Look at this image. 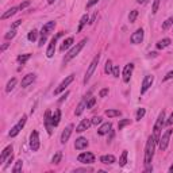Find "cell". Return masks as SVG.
I'll return each mask as SVG.
<instances>
[{
	"instance_id": "cell-1",
	"label": "cell",
	"mask_w": 173,
	"mask_h": 173,
	"mask_svg": "<svg viewBox=\"0 0 173 173\" xmlns=\"http://www.w3.org/2000/svg\"><path fill=\"white\" fill-rule=\"evenodd\" d=\"M155 143H158V142L154 139V137H153V135H150V137L148 138L146 148H145V171L146 172H152L153 171L152 160H153V155H154Z\"/></svg>"
},
{
	"instance_id": "cell-2",
	"label": "cell",
	"mask_w": 173,
	"mask_h": 173,
	"mask_svg": "<svg viewBox=\"0 0 173 173\" xmlns=\"http://www.w3.org/2000/svg\"><path fill=\"white\" fill-rule=\"evenodd\" d=\"M86 42H88V39H86V38H84V39H83V41H80L79 43H77V45H74L73 47H72L70 50H69L68 53L65 54L64 64H68V62L70 61V60H73V58H74V57H76V56H79V53H80V51H81V49H83V47H84V46H85V43H86Z\"/></svg>"
},
{
	"instance_id": "cell-3",
	"label": "cell",
	"mask_w": 173,
	"mask_h": 173,
	"mask_svg": "<svg viewBox=\"0 0 173 173\" xmlns=\"http://www.w3.org/2000/svg\"><path fill=\"white\" fill-rule=\"evenodd\" d=\"M166 123L165 120V111H161L160 115H158L157 120H155V125H154V129H153V137H154V139L160 141V137H161V130H162L164 125Z\"/></svg>"
},
{
	"instance_id": "cell-4",
	"label": "cell",
	"mask_w": 173,
	"mask_h": 173,
	"mask_svg": "<svg viewBox=\"0 0 173 173\" xmlns=\"http://www.w3.org/2000/svg\"><path fill=\"white\" fill-rule=\"evenodd\" d=\"M99 61H100V56L97 54V56L92 60L91 64H89L88 69H86V73H85V76H84V80H83V83H84V84H86V83L89 81V79H91L92 74H93V72L96 70V66H97V64H99Z\"/></svg>"
},
{
	"instance_id": "cell-5",
	"label": "cell",
	"mask_w": 173,
	"mask_h": 173,
	"mask_svg": "<svg viewBox=\"0 0 173 173\" xmlns=\"http://www.w3.org/2000/svg\"><path fill=\"white\" fill-rule=\"evenodd\" d=\"M172 132H173V130H172V129H168V130H166V131L160 137V141H158V148H160L162 152L166 150V148H168L169 139H171V137H172Z\"/></svg>"
},
{
	"instance_id": "cell-6",
	"label": "cell",
	"mask_w": 173,
	"mask_h": 173,
	"mask_svg": "<svg viewBox=\"0 0 173 173\" xmlns=\"http://www.w3.org/2000/svg\"><path fill=\"white\" fill-rule=\"evenodd\" d=\"M26 122H27V116H26V115H23V116L21 118V119H19V122L16 123L15 126H14L12 129L10 130V132H8V135H10L11 138H14V137H16V135L19 134V132H21V130L24 127V125H26Z\"/></svg>"
},
{
	"instance_id": "cell-7",
	"label": "cell",
	"mask_w": 173,
	"mask_h": 173,
	"mask_svg": "<svg viewBox=\"0 0 173 173\" xmlns=\"http://www.w3.org/2000/svg\"><path fill=\"white\" fill-rule=\"evenodd\" d=\"M73 80H74V74H69V76H66L65 80H62L61 84H60L56 89H54V95H58V93H61L62 91H65V88H66V86H68L69 84H70Z\"/></svg>"
},
{
	"instance_id": "cell-8",
	"label": "cell",
	"mask_w": 173,
	"mask_h": 173,
	"mask_svg": "<svg viewBox=\"0 0 173 173\" xmlns=\"http://www.w3.org/2000/svg\"><path fill=\"white\" fill-rule=\"evenodd\" d=\"M45 126H46V130H47L49 135H51V132H53V115H51V111L50 109H47V111L45 112Z\"/></svg>"
},
{
	"instance_id": "cell-9",
	"label": "cell",
	"mask_w": 173,
	"mask_h": 173,
	"mask_svg": "<svg viewBox=\"0 0 173 173\" xmlns=\"http://www.w3.org/2000/svg\"><path fill=\"white\" fill-rule=\"evenodd\" d=\"M30 148L33 152H37L39 149V134L35 130H34L30 135Z\"/></svg>"
},
{
	"instance_id": "cell-10",
	"label": "cell",
	"mask_w": 173,
	"mask_h": 173,
	"mask_svg": "<svg viewBox=\"0 0 173 173\" xmlns=\"http://www.w3.org/2000/svg\"><path fill=\"white\" fill-rule=\"evenodd\" d=\"M153 83H154V76H152V74H146L145 79H143V81H142V86H141V95L145 93V92L153 85Z\"/></svg>"
},
{
	"instance_id": "cell-11",
	"label": "cell",
	"mask_w": 173,
	"mask_h": 173,
	"mask_svg": "<svg viewBox=\"0 0 173 173\" xmlns=\"http://www.w3.org/2000/svg\"><path fill=\"white\" fill-rule=\"evenodd\" d=\"M77 160H79V162H81V164H93L95 162V155L89 152L81 153V154L77 157Z\"/></svg>"
},
{
	"instance_id": "cell-12",
	"label": "cell",
	"mask_w": 173,
	"mask_h": 173,
	"mask_svg": "<svg viewBox=\"0 0 173 173\" xmlns=\"http://www.w3.org/2000/svg\"><path fill=\"white\" fill-rule=\"evenodd\" d=\"M60 35H61V33H60L58 35L53 37V38H51V41H50V43H49L47 50H46V56H47L49 58H51V57L54 56V51H56V45H57V39H58Z\"/></svg>"
},
{
	"instance_id": "cell-13",
	"label": "cell",
	"mask_w": 173,
	"mask_h": 173,
	"mask_svg": "<svg viewBox=\"0 0 173 173\" xmlns=\"http://www.w3.org/2000/svg\"><path fill=\"white\" fill-rule=\"evenodd\" d=\"M130 41H131L132 45H138V43L142 42L143 41V30H142V28H138L135 33H132Z\"/></svg>"
},
{
	"instance_id": "cell-14",
	"label": "cell",
	"mask_w": 173,
	"mask_h": 173,
	"mask_svg": "<svg viewBox=\"0 0 173 173\" xmlns=\"http://www.w3.org/2000/svg\"><path fill=\"white\" fill-rule=\"evenodd\" d=\"M132 70H134V64H127L123 69V81L125 83H129L130 79H131V74H132Z\"/></svg>"
},
{
	"instance_id": "cell-15",
	"label": "cell",
	"mask_w": 173,
	"mask_h": 173,
	"mask_svg": "<svg viewBox=\"0 0 173 173\" xmlns=\"http://www.w3.org/2000/svg\"><path fill=\"white\" fill-rule=\"evenodd\" d=\"M72 131H73V125L66 126L65 130L62 131V134H61V143H66V142H68L69 138H70V135H72Z\"/></svg>"
},
{
	"instance_id": "cell-16",
	"label": "cell",
	"mask_w": 173,
	"mask_h": 173,
	"mask_svg": "<svg viewBox=\"0 0 173 173\" xmlns=\"http://www.w3.org/2000/svg\"><path fill=\"white\" fill-rule=\"evenodd\" d=\"M54 27H56V22H54V21L47 22L46 24H43V27H42V30H41V35L42 37H47V34L50 33V31H53Z\"/></svg>"
},
{
	"instance_id": "cell-17",
	"label": "cell",
	"mask_w": 173,
	"mask_h": 173,
	"mask_svg": "<svg viewBox=\"0 0 173 173\" xmlns=\"http://www.w3.org/2000/svg\"><path fill=\"white\" fill-rule=\"evenodd\" d=\"M86 146H88V141H86V138H84V137L77 138L76 142H74V149H77V150H83Z\"/></svg>"
},
{
	"instance_id": "cell-18",
	"label": "cell",
	"mask_w": 173,
	"mask_h": 173,
	"mask_svg": "<svg viewBox=\"0 0 173 173\" xmlns=\"http://www.w3.org/2000/svg\"><path fill=\"white\" fill-rule=\"evenodd\" d=\"M92 125V122L89 119H83L81 122L79 123V126L76 127V131L77 132H83V131H85V130H88L89 129V126Z\"/></svg>"
},
{
	"instance_id": "cell-19",
	"label": "cell",
	"mask_w": 173,
	"mask_h": 173,
	"mask_svg": "<svg viewBox=\"0 0 173 173\" xmlns=\"http://www.w3.org/2000/svg\"><path fill=\"white\" fill-rule=\"evenodd\" d=\"M34 80H35V74H34V73H28L27 76L23 77V80H22V86H23V88H26V86H28L30 84H33Z\"/></svg>"
},
{
	"instance_id": "cell-20",
	"label": "cell",
	"mask_w": 173,
	"mask_h": 173,
	"mask_svg": "<svg viewBox=\"0 0 173 173\" xmlns=\"http://www.w3.org/2000/svg\"><path fill=\"white\" fill-rule=\"evenodd\" d=\"M111 127H112V125H111L109 122L103 123V125L100 126L99 129H97V134H99V135H106V134H108V132L111 131Z\"/></svg>"
},
{
	"instance_id": "cell-21",
	"label": "cell",
	"mask_w": 173,
	"mask_h": 173,
	"mask_svg": "<svg viewBox=\"0 0 173 173\" xmlns=\"http://www.w3.org/2000/svg\"><path fill=\"white\" fill-rule=\"evenodd\" d=\"M85 108H86V97H84V99H83L81 102L79 103V106H77L76 111H74V115H76V116H80Z\"/></svg>"
},
{
	"instance_id": "cell-22",
	"label": "cell",
	"mask_w": 173,
	"mask_h": 173,
	"mask_svg": "<svg viewBox=\"0 0 173 173\" xmlns=\"http://www.w3.org/2000/svg\"><path fill=\"white\" fill-rule=\"evenodd\" d=\"M11 154H12V145H8L7 148L2 152V155H0V162H4L5 158L10 157Z\"/></svg>"
},
{
	"instance_id": "cell-23",
	"label": "cell",
	"mask_w": 173,
	"mask_h": 173,
	"mask_svg": "<svg viewBox=\"0 0 173 173\" xmlns=\"http://www.w3.org/2000/svg\"><path fill=\"white\" fill-rule=\"evenodd\" d=\"M18 10H19V7H11L10 10H7V11H5V12L2 15V21H5V19L11 18L12 15H15V14L18 12Z\"/></svg>"
},
{
	"instance_id": "cell-24",
	"label": "cell",
	"mask_w": 173,
	"mask_h": 173,
	"mask_svg": "<svg viewBox=\"0 0 173 173\" xmlns=\"http://www.w3.org/2000/svg\"><path fill=\"white\" fill-rule=\"evenodd\" d=\"M115 157L112 154H106V155H102L100 157V162H103V164H106V165H111V164H114L115 162Z\"/></svg>"
},
{
	"instance_id": "cell-25",
	"label": "cell",
	"mask_w": 173,
	"mask_h": 173,
	"mask_svg": "<svg viewBox=\"0 0 173 173\" xmlns=\"http://www.w3.org/2000/svg\"><path fill=\"white\" fill-rule=\"evenodd\" d=\"M73 42H74V39L72 38V37H69V38H66L64 42H62V45H61V47H60V50L61 51H65L66 49H69L72 45H73Z\"/></svg>"
},
{
	"instance_id": "cell-26",
	"label": "cell",
	"mask_w": 173,
	"mask_h": 173,
	"mask_svg": "<svg viewBox=\"0 0 173 173\" xmlns=\"http://www.w3.org/2000/svg\"><path fill=\"white\" fill-rule=\"evenodd\" d=\"M171 43H172L171 38H164V39H161V41H158L155 46H157V49H165V47H168Z\"/></svg>"
},
{
	"instance_id": "cell-27",
	"label": "cell",
	"mask_w": 173,
	"mask_h": 173,
	"mask_svg": "<svg viewBox=\"0 0 173 173\" xmlns=\"http://www.w3.org/2000/svg\"><path fill=\"white\" fill-rule=\"evenodd\" d=\"M60 120H61V111H60V109H56V111H54V115H53V125H54V127L58 126Z\"/></svg>"
},
{
	"instance_id": "cell-28",
	"label": "cell",
	"mask_w": 173,
	"mask_h": 173,
	"mask_svg": "<svg viewBox=\"0 0 173 173\" xmlns=\"http://www.w3.org/2000/svg\"><path fill=\"white\" fill-rule=\"evenodd\" d=\"M88 21H89V18H88V15H86V14L81 16V19H80V23H79V27H77V31H79V33L83 30V27H84V26L86 24V22H88Z\"/></svg>"
},
{
	"instance_id": "cell-29",
	"label": "cell",
	"mask_w": 173,
	"mask_h": 173,
	"mask_svg": "<svg viewBox=\"0 0 173 173\" xmlns=\"http://www.w3.org/2000/svg\"><path fill=\"white\" fill-rule=\"evenodd\" d=\"M15 85H16V79H11L10 81L7 83V85H5V92H7V93H10V92L15 88Z\"/></svg>"
},
{
	"instance_id": "cell-30",
	"label": "cell",
	"mask_w": 173,
	"mask_h": 173,
	"mask_svg": "<svg viewBox=\"0 0 173 173\" xmlns=\"http://www.w3.org/2000/svg\"><path fill=\"white\" fill-rule=\"evenodd\" d=\"M106 115H107L108 118H115V116H120L122 112H120L119 109H107V111H106Z\"/></svg>"
},
{
	"instance_id": "cell-31",
	"label": "cell",
	"mask_w": 173,
	"mask_h": 173,
	"mask_svg": "<svg viewBox=\"0 0 173 173\" xmlns=\"http://www.w3.org/2000/svg\"><path fill=\"white\" fill-rule=\"evenodd\" d=\"M126 164H127V150H123L122 155H120V158H119V165L125 166Z\"/></svg>"
},
{
	"instance_id": "cell-32",
	"label": "cell",
	"mask_w": 173,
	"mask_h": 173,
	"mask_svg": "<svg viewBox=\"0 0 173 173\" xmlns=\"http://www.w3.org/2000/svg\"><path fill=\"white\" fill-rule=\"evenodd\" d=\"M37 37H38V31H37V30H31L30 33H28V35H27V39L30 42H34L37 39Z\"/></svg>"
},
{
	"instance_id": "cell-33",
	"label": "cell",
	"mask_w": 173,
	"mask_h": 173,
	"mask_svg": "<svg viewBox=\"0 0 173 173\" xmlns=\"http://www.w3.org/2000/svg\"><path fill=\"white\" fill-rule=\"evenodd\" d=\"M31 57V54H22V56H19L18 57V62H21V64L23 65V64H26V62L28 61V58H30Z\"/></svg>"
},
{
	"instance_id": "cell-34",
	"label": "cell",
	"mask_w": 173,
	"mask_h": 173,
	"mask_svg": "<svg viewBox=\"0 0 173 173\" xmlns=\"http://www.w3.org/2000/svg\"><path fill=\"white\" fill-rule=\"evenodd\" d=\"M61 158H62V153L61 152H57L56 154L53 155V158H51V162H53V164H60Z\"/></svg>"
},
{
	"instance_id": "cell-35",
	"label": "cell",
	"mask_w": 173,
	"mask_h": 173,
	"mask_svg": "<svg viewBox=\"0 0 173 173\" xmlns=\"http://www.w3.org/2000/svg\"><path fill=\"white\" fill-rule=\"evenodd\" d=\"M22 166H23V161L22 160H18L15 162V166L12 168V172L14 173H18V172H21V169H22Z\"/></svg>"
},
{
	"instance_id": "cell-36",
	"label": "cell",
	"mask_w": 173,
	"mask_h": 173,
	"mask_svg": "<svg viewBox=\"0 0 173 173\" xmlns=\"http://www.w3.org/2000/svg\"><path fill=\"white\" fill-rule=\"evenodd\" d=\"M112 68H114V66H112V61H111V60H107V62H106V66H104V72H106L107 74L112 73Z\"/></svg>"
},
{
	"instance_id": "cell-37",
	"label": "cell",
	"mask_w": 173,
	"mask_h": 173,
	"mask_svg": "<svg viewBox=\"0 0 173 173\" xmlns=\"http://www.w3.org/2000/svg\"><path fill=\"white\" fill-rule=\"evenodd\" d=\"M137 16H138V11L137 10H132L131 12H130V15H129V22L130 23H134L135 19H137Z\"/></svg>"
},
{
	"instance_id": "cell-38",
	"label": "cell",
	"mask_w": 173,
	"mask_h": 173,
	"mask_svg": "<svg viewBox=\"0 0 173 173\" xmlns=\"http://www.w3.org/2000/svg\"><path fill=\"white\" fill-rule=\"evenodd\" d=\"M145 114H146V109H145V108H139V109L137 111V115H135V119H137V120H141L143 116H145Z\"/></svg>"
},
{
	"instance_id": "cell-39",
	"label": "cell",
	"mask_w": 173,
	"mask_h": 173,
	"mask_svg": "<svg viewBox=\"0 0 173 173\" xmlns=\"http://www.w3.org/2000/svg\"><path fill=\"white\" fill-rule=\"evenodd\" d=\"M172 24H173V18H168L165 22L162 23V30H168Z\"/></svg>"
},
{
	"instance_id": "cell-40",
	"label": "cell",
	"mask_w": 173,
	"mask_h": 173,
	"mask_svg": "<svg viewBox=\"0 0 173 173\" xmlns=\"http://www.w3.org/2000/svg\"><path fill=\"white\" fill-rule=\"evenodd\" d=\"M15 35H16V28H12V27H11V30L8 31V33L5 34L4 37H5V39H12Z\"/></svg>"
},
{
	"instance_id": "cell-41",
	"label": "cell",
	"mask_w": 173,
	"mask_h": 173,
	"mask_svg": "<svg viewBox=\"0 0 173 173\" xmlns=\"http://www.w3.org/2000/svg\"><path fill=\"white\" fill-rule=\"evenodd\" d=\"M130 123H131V120H130V119H122L119 122V125H118V130H123V127L130 125Z\"/></svg>"
},
{
	"instance_id": "cell-42",
	"label": "cell",
	"mask_w": 173,
	"mask_h": 173,
	"mask_svg": "<svg viewBox=\"0 0 173 173\" xmlns=\"http://www.w3.org/2000/svg\"><path fill=\"white\" fill-rule=\"evenodd\" d=\"M160 3H161V0H154V2H153V8H152L153 14H157L158 7H160Z\"/></svg>"
},
{
	"instance_id": "cell-43",
	"label": "cell",
	"mask_w": 173,
	"mask_h": 173,
	"mask_svg": "<svg viewBox=\"0 0 173 173\" xmlns=\"http://www.w3.org/2000/svg\"><path fill=\"white\" fill-rule=\"evenodd\" d=\"M95 103H96V97H89L86 100V108H92L95 106Z\"/></svg>"
},
{
	"instance_id": "cell-44",
	"label": "cell",
	"mask_w": 173,
	"mask_h": 173,
	"mask_svg": "<svg viewBox=\"0 0 173 173\" xmlns=\"http://www.w3.org/2000/svg\"><path fill=\"white\" fill-rule=\"evenodd\" d=\"M91 122H92V125H93V126H97V125L102 123V118H100V116H93Z\"/></svg>"
},
{
	"instance_id": "cell-45",
	"label": "cell",
	"mask_w": 173,
	"mask_h": 173,
	"mask_svg": "<svg viewBox=\"0 0 173 173\" xmlns=\"http://www.w3.org/2000/svg\"><path fill=\"white\" fill-rule=\"evenodd\" d=\"M119 73H120L119 66H114V68H112V74H114L115 77H119Z\"/></svg>"
},
{
	"instance_id": "cell-46",
	"label": "cell",
	"mask_w": 173,
	"mask_h": 173,
	"mask_svg": "<svg viewBox=\"0 0 173 173\" xmlns=\"http://www.w3.org/2000/svg\"><path fill=\"white\" fill-rule=\"evenodd\" d=\"M97 2H99V0H89V2L86 3V8H91V7H93L95 4H97Z\"/></svg>"
},
{
	"instance_id": "cell-47",
	"label": "cell",
	"mask_w": 173,
	"mask_h": 173,
	"mask_svg": "<svg viewBox=\"0 0 173 173\" xmlns=\"http://www.w3.org/2000/svg\"><path fill=\"white\" fill-rule=\"evenodd\" d=\"M107 95H108V88H104V89H102V91H100L99 96H100V97H106Z\"/></svg>"
},
{
	"instance_id": "cell-48",
	"label": "cell",
	"mask_w": 173,
	"mask_h": 173,
	"mask_svg": "<svg viewBox=\"0 0 173 173\" xmlns=\"http://www.w3.org/2000/svg\"><path fill=\"white\" fill-rule=\"evenodd\" d=\"M173 77V70H171V72H168V73H166V76L164 77V81H168L169 79H172Z\"/></svg>"
},
{
	"instance_id": "cell-49",
	"label": "cell",
	"mask_w": 173,
	"mask_h": 173,
	"mask_svg": "<svg viewBox=\"0 0 173 173\" xmlns=\"http://www.w3.org/2000/svg\"><path fill=\"white\" fill-rule=\"evenodd\" d=\"M27 5H30V2H24V3H22L21 5H19V10H24Z\"/></svg>"
},
{
	"instance_id": "cell-50",
	"label": "cell",
	"mask_w": 173,
	"mask_h": 173,
	"mask_svg": "<svg viewBox=\"0 0 173 173\" xmlns=\"http://www.w3.org/2000/svg\"><path fill=\"white\" fill-rule=\"evenodd\" d=\"M74 172H92L91 168H80V169H76Z\"/></svg>"
},
{
	"instance_id": "cell-51",
	"label": "cell",
	"mask_w": 173,
	"mask_h": 173,
	"mask_svg": "<svg viewBox=\"0 0 173 173\" xmlns=\"http://www.w3.org/2000/svg\"><path fill=\"white\" fill-rule=\"evenodd\" d=\"M166 125H168V126H172V125H173V112L171 114V116H169V119L166 120Z\"/></svg>"
},
{
	"instance_id": "cell-52",
	"label": "cell",
	"mask_w": 173,
	"mask_h": 173,
	"mask_svg": "<svg viewBox=\"0 0 173 173\" xmlns=\"http://www.w3.org/2000/svg\"><path fill=\"white\" fill-rule=\"evenodd\" d=\"M12 160H14V155L11 154L10 157H8V161H7V164H5V168H8V166H10V164L12 162Z\"/></svg>"
},
{
	"instance_id": "cell-53",
	"label": "cell",
	"mask_w": 173,
	"mask_h": 173,
	"mask_svg": "<svg viewBox=\"0 0 173 173\" xmlns=\"http://www.w3.org/2000/svg\"><path fill=\"white\" fill-rule=\"evenodd\" d=\"M46 39H47V37H41V39H39V46H43V43L46 42Z\"/></svg>"
},
{
	"instance_id": "cell-54",
	"label": "cell",
	"mask_w": 173,
	"mask_h": 173,
	"mask_svg": "<svg viewBox=\"0 0 173 173\" xmlns=\"http://www.w3.org/2000/svg\"><path fill=\"white\" fill-rule=\"evenodd\" d=\"M22 24V21L19 19V21H16V22H14V24H12V28H16L18 26H21Z\"/></svg>"
},
{
	"instance_id": "cell-55",
	"label": "cell",
	"mask_w": 173,
	"mask_h": 173,
	"mask_svg": "<svg viewBox=\"0 0 173 173\" xmlns=\"http://www.w3.org/2000/svg\"><path fill=\"white\" fill-rule=\"evenodd\" d=\"M68 95H69V92H65V93L62 95V96H61V99H60L58 102H60V103H62V102H64V100L66 99V96H68Z\"/></svg>"
},
{
	"instance_id": "cell-56",
	"label": "cell",
	"mask_w": 173,
	"mask_h": 173,
	"mask_svg": "<svg viewBox=\"0 0 173 173\" xmlns=\"http://www.w3.org/2000/svg\"><path fill=\"white\" fill-rule=\"evenodd\" d=\"M8 46H10V43H4V45H3V46H2V49H0V50H2V51H4V50H5V49H7V47H8Z\"/></svg>"
},
{
	"instance_id": "cell-57",
	"label": "cell",
	"mask_w": 173,
	"mask_h": 173,
	"mask_svg": "<svg viewBox=\"0 0 173 173\" xmlns=\"http://www.w3.org/2000/svg\"><path fill=\"white\" fill-rule=\"evenodd\" d=\"M96 16H97V12H95V14H93V16H92V19H91V22H89V23H91V24L95 22V19H96Z\"/></svg>"
},
{
	"instance_id": "cell-58",
	"label": "cell",
	"mask_w": 173,
	"mask_h": 173,
	"mask_svg": "<svg viewBox=\"0 0 173 173\" xmlns=\"http://www.w3.org/2000/svg\"><path fill=\"white\" fill-rule=\"evenodd\" d=\"M146 2V0H137V3H138V4H143V3H145Z\"/></svg>"
},
{
	"instance_id": "cell-59",
	"label": "cell",
	"mask_w": 173,
	"mask_h": 173,
	"mask_svg": "<svg viewBox=\"0 0 173 173\" xmlns=\"http://www.w3.org/2000/svg\"><path fill=\"white\" fill-rule=\"evenodd\" d=\"M169 173H173V164L171 165V168H169Z\"/></svg>"
},
{
	"instance_id": "cell-60",
	"label": "cell",
	"mask_w": 173,
	"mask_h": 173,
	"mask_svg": "<svg viewBox=\"0 0 173 173\" xmlns=\"http://www.w3.org/2000/svg\"><path fill=\"white\" fill-rule=\"evenodd\" d=\"M54 2H56V0H47V3H49V4H53Z\"/></svg>"
}]
</instances>
